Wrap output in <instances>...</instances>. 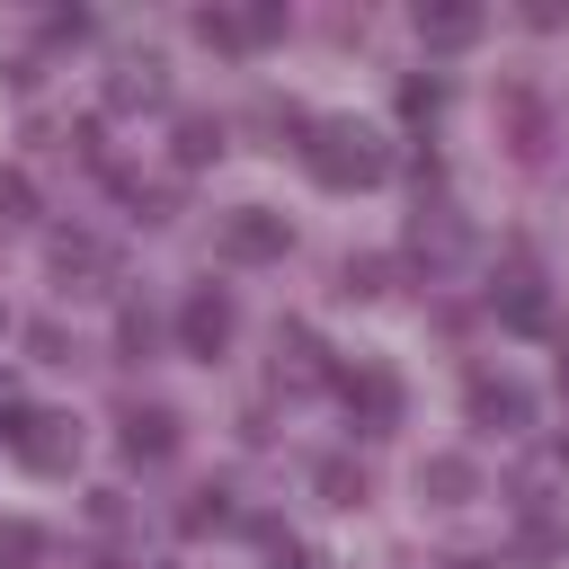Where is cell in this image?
<instances>
[{
  "label": "cell",
  "instance_id": "obj_1",
  "mask_svg": "<svg viewBox=\"0 0 569 569\" xmlns=\"http://www.w3.org/2000/svg\"><path fill=\"white\" fill-rule=\"evenodd\" d=\"M302 160H311V178L320 187H373L382 169H391V151H382V133L373 124H356V116H302Z\"/></svg>",
  "mask_w": 569,
  "mask_h": 569
},
{
  "label": "cell",
  "instance_id": "obj_2",
  "mask_svg": "<svg viewBox=\"0 0 569 569\" xmlns=\"http://www.w3.org/2000/svg\"><path fill=\"white\" fill-rule=\"evenodd\" d=\"M9 453H18L27 471H71V453H80V427H71L62 409H18V427H9Z\"/></svg>",
  "mask_w": 569,
  "mask_h": 569
},
{
  "label": "cell",
  "instance_id": "obj_3",
  "mask_svg": "<svg viewBox=\"0 0 569 569\" xmlns=\"http://www.w3.org/2000/svg\"><path fill=\"white\" fill-rule=\"evenodd\" d=\"M284 213H267V204H240L231 222H222V258H240V267H267V258H284Z\"/></svg>",
  "mask_w": 569,
  "mask_h": 569
},
{
  "label": "cell",
  "instance_id": "obj_4",
  "mask_svg": "<svg viewBox=\"0 0 569 569\" xmlns=\"http://www.w3.org/2000/svg\"><path fill=\"white\" fill-rule=\"evenodd\" d=\"M276 27H284V9H204V18H196V36L222 44V53H249V44H267Z\"/></svg>",
  "mask_w": 569,
  "mask_h": 569
},
{
  "label": "cell",
  "instance_id": "obj_5",
  "mask_svg": "<svg viewBox=\"0 0 569 569\" xmlns=\"http://www.w3.org/2000/svg\"><path fill=\"white\" fill-rule=\"evenodd\" d=\"M178 338H187V356H222L231 347V293H187V311H178Z\"/></svg>",
  "mask_w": 569,
  "mask_h": 569
},
{
  "label": "cell",
  "instance_id": "obj_6",
  "mask_svg": "<svg viewBox=\"0 0 569 569\" xmlns=\"http://www.w3.org/2000/svg\"><path fill=\"white\" fill-rule=\"evenodd\" d=\"M338 391H347V409H356L373 436L400 418V382H391V373H373V365H365V373H338Z\"/></svg>",
  "mask_w": 569,
  "mask_h": 569
},
{
  "label": "cell",
  "instance_id": "obj_7",
  "mask_svg": "<svg viewBox=\"0 0 569 569\" xmlns=\"http://www.w3.org/2000/svg\"><path fill=\"white\" fill-rule=\"evenodd\" d=\"M471 418H480V427H525L533 400H525V382H507V373H471Z\"/></svg>",
  "mask_w": 569,
  "mask_h": 569
},
{
  "label": "cell",
  "instance_id": "obj_8",
  "mask_svg": "<svg viewBox=\"0 0 569 569\" xmlns=\"http://www.w3.org/2000/svg\"><path fill=\"white\" fill-rule=\"evenodd\" d=\"M124 453L133 462H169L178 453V418L169 409H124Z\"/></svg>",
  "mask_w": 569,
  "mask_h": 569
},
{
  "label": "cell",
  "instance_id": "obj_9",
  "mask_svg": "<svg viewBox=\"0 0 569 569\" xmlns=\"http://www.w3.org/2000/svg\"><path fill=\"white\" fill-rule=\"evenodd\" d=\"M418 36H427L436 53H453V44L480 36V9H462V0H453V9H418Z\"/></svg>",
  "mask_w": 569,
  "mask_h": 569
},
{
  "label": "cell",
  "instance_id": "obj_10",
  "mask_svg": "<svg viewBox=\"0 0 569 569\" xmlns=\"http://www.w3.org/2000/svg\"><path fill=\"white\" fill-rule=\"evenodd\" d=\"M418 489H427V498H436V507H453V498H462V489H471V462H462V453H436V462H427V471H418Z\"/></svg>",
  "mask_w": 569,
  "mask_h": 569
},
{
  "label": "cell",
  "instance_id": "obj_11",
  "mask_svg": "<svg viewBox=\"0 0 569 569\" xmlns=\"http://www.w3.org/2000/svg\"><path fill=\"white\" fill-rule=\"evenodd\" d=\"M36 560H44V533H36L27 516H9V525H0V569H36Z\"/></svg>",
  "mask_w": 569,
  "mask_h": 569
},
{
  "label": "cell",
  "instance_id": "obj_12",
  "mask_svg": "<svg viewBox=\"0 0 569 569\" xmlns=\"http://www.w3.org/2000/svg\"><path fill=\"white\" fill-rule=\"evenodd\" d=\"M498 302H507V320H516V329H542V320H551V311H542V293H533V276H525V267H516V276H507V293H498Z\"/></svg>",
  "mask_w": 569,
  "mask_h": 569
},
{
  "label": "cell",
  "instance_id": "obj_13",
  "mask_svg": "<svg viewBox=\"0 0 569 569\" xmlns=\"http://www.w3.org/2000/svg\"><path fill=\"white\" fill-rule=\"evenodd\" d=\"M133 98H160V62H151V53L116 71V107H133Z\"/></svg>",
  "mask_w": 569,
  "mask_h": 569
},
{
  "label": "cell",
  "instance_id": "obj_14",
  "mask_svg": "<svg viewBox=\"0 0 569 569\" xmlns=\"http://www.w3.org/2000/svg\"><path fill=\"white\" fill-rule=\"evenodd\" d=\"M213 151H222V124L187 116V124H178V160H213Z\"/></svg>",
  "mask_w": 569,
  "mask_h": 569
},
{
  "label": "cell",
  "instance_id": "obj_15",
  "mask_svg": "<svg viewBox=\"0 0 569 569\" xmlns=\"http://www.w3.org/2000/svg\"><path fill=\"white\" fill-rule=\"evenodd\" d=\"M320 489H329L338 507H356V498H365V471H356V462H320Z\"/></svg>",
  "mask_w": 569,
  "mask_h": 569
},
{
  "label": "cell",
  "instance_id": "obj_16",
  "mask_svg": "<svg viewBox=\"0 0 569 569\" xmlns=\"http://www.w3.org/2000/svg\"><path fill=\"white\" fill-rule=\"evenodd\" d=\"M0 204L27 222V213H36V178H27V169H0Z\"/></svg>",
  "mask_w": 569,
  "mask_h": 569
},
{
  "label": "cell",
  "instance_id": "obj_17",
  "mask_svg": "<svg viewBox=\"0 0 569 569\" xmlns=\"http://www.w3.org/2000/svg\"><path fill=\"white\" fill-rule=\"evenodd\" d=\"M231 507H222V489H196V507H187V533H204V525H222Z\"/></svg>",
  "mask_w": 569,
  "mask_h": 569
},
{
  "label": "cell",
  "instance_id": "obj_18",
  "mask_svg": "<svg viewBox=\"0 0 569 569\" xmlns=\"http://www.w3.org/2000/svg\"><path fill=\"white\" fill-rule=\"evenodd\" d=\"M400 107H409V116H436V107H445V89H436V80H409V89H400Z\"/></svg>",
  "mask_w": 569,
  "mask_h": 569
},
{
  "label": "cell",
  "instance_id": "obj_19",
  "mask_svg": "<svg viewBox=\"0 0 569 569\" xmlns=\"http://www.w3.org/2000/svg\"><path fill=\"white\" fill-rule=\"evenodd\" d=\"M9 409H18V391H9V382H0V418H9Z\"/></svg>",
  "mask_w": 569,
  "mask_h": 569
},
{
  "label": "cell",
  "instance_id": "obj_20",
  "mask_svg": "<svg viewBox=\"0 0 569 569\" xmlns=\"http://www.w3.org/2000/svg\"><path fill=\"white\" fill-rule=\"evenodd\" d=\"M453 569H480V560H453Z\"/></svg>",
  "mask_w": 569,
  "mask_h": 569
},
{
  "label": "cell",
  "instance_id": "obj_21",
  "mask_svg": "<svg viewBox=\"0 0 569 569\" xmlns=\"http://www.w3.org/2000/svg\"><path fill=\"white\" fill-rule=\"evenodd\" d=\"M560 373H569V365H560Z\"/></svg>",
  "mask_w": 569,
  "mask_h": 569
}]
</instances>
